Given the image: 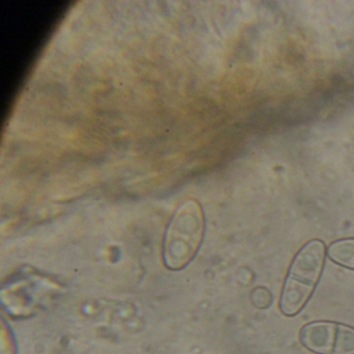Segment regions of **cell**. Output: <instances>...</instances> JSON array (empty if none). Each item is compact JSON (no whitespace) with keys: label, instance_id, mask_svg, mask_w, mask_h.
I'll return each mask as SVG.
<instances>
[{"label":"cell","instance_id":"3","mask_svg":"<svg viewBox=\"0 0 354 354\" xmlns=\"http://www.w3.org/2000/svg\"><path fill=\"white\" fill-rule=\"evenodd\" d=\"M300 341L316 354H354V328L342 323H308L300 330Z\"/></svg>","mask_w":354,"mask_h":354},{"label":"cell","instance_id":"4","mask_svg":"<svg viewBox=\"0 0 354 354\" xmlns=\"http://www.w3.org/2000/svg\"><path fill=\"white\" fill-rule=\"evenodd\" d=\"M327 256L335 264L354 270V238L333 242L327 250Z\"/></svg>","mask_w":354,"mask_h":354},{"label":"cell","instance_id":"2","mask_svg":"<svg viewBox=\"0 0 354 354\" xmlns=\"http://www.w3.org/2000/svg\"><path fill=\"white\" fill-rule=\"evenodd\" d=\"M326 252L325 244L314 239L294 257L279 298L281 314L293 317L304 308L322 274Z\"/></svg>","mask_w":354,"mask_h":354},{"label":"cell","instance_id":"1","mask_svg":"<svg viewBox=\"0 0 354 354\" xmlns=\"http://www.w3.org/2000/svg\"><path fill=\"white\" fill-rule=\"evenodd\" d=\"M205 234V215L194 200H186L176 209L163 241V261L171 270L185 268L200 250Z\"/></svg>","mask_w":354,"mask_h":354}]
</instances>
